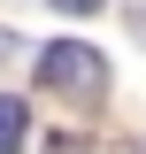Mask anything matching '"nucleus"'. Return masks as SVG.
I'll use <instances>...</instances> for the list:
<instances>
[{
    "label": "nucleus",
    "instance_id": "nucleus-4",
    "mask_svg": "<svg viewBox=\"0 0 146 154\" xmlns=\"http://www.w3.org/2000/svg\"><path fill=\"white\" fill-rule=\"evenodd\" d=\"M62 16H92V8H100V0H54Z\"/></svg>",
    "mask_w": 146,
    "mask_h": 154
},
{
    "label": "nucleus",
    "instance_id": "nucleus-2",
    "mask_svg": "<svg viewBox=\"0 0 146 154\" xmlns=\"http://www.w3.org/2000/svg\"><path fill=\"white\" fill-rule=\"evenodd\" d=\"M23 139H31V108H23L16 93H0V154H16Z\"/></svg>",
    "mask_w": 146,
    "mask_h": 154
},
{
    "label": "nucleus",
    "instance_id": "nucleus-3",
    "mask_svg": "<svg viewBox=\"0 0 146 154\" xmlns=\"http://www.w3.org/2000/svg\"><path fill=\"white\" fill-rule=\"evenodd\" d=\"M46 154H92V146H85L77 131H54V139H46Z\"/></svg>",
    "mask_w": 146,
    "mask_h": 154
},
{
    "label": "nucleus",
    "instance_id": "nucleus-1",
    "mask_svg": "<svg viewBox=\"0 0 146 154\" xmlns=\"http://www.w3.org/2000/svg\"><path fill=\"white\" fill-rule=\"evenodd\" d=\"M38 85L62 93V100H77V108H92V100L108 93V54L85 46V38H54V46L38 54Z\"/></svg>",
    "mask_w": 146,
    "mask_h": 154
}]
</instances>
